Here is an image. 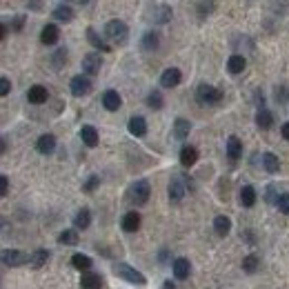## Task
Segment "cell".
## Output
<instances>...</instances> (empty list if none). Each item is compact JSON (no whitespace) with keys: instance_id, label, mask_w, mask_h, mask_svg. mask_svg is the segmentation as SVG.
I'll use <instances>...</instances> for the list:
<instances>
[{"instance_id":"obj_43","label":"cell","mask_w":289,"mask_h":289,"mask_svg":"<svg viewBox=\"0 0 289 289\" xmlns=\"http://www.w3.org/2000/svg\"><path fill=\"white\" fill-rule=\"evenodd\" d=\"M281 134H283V138L289 140V122H285V125L281 127Z\"/></svg>"},{"instance_id":"obj_18","label":"cell","mask_w":289,"mask_h":289,"mask_svg":"<svg viewBox=\"0 0 289 289\" xmlns=\"http://www.w3.org/2000/svg\"><path fill=\"white\" fill-rule=\"evenodd\" d=\"M198 160V149L192 145H185L181 149V165L183 167H192V165H196Z\"/></svg>"},{"instance_id":"obj_6","label":"cell","mask_w":289,"mask_h":289,"mask_svg":"<svg viewBox=\"0 0 289 289\" xmlns=\"http://www.w3.org/2000/svg\"><path fill=\"white\" fill-rule=\"evenodd\" d=\"M187 193V183H185L183 176H174L169 181V200L172 202H181Z\"/></svg>"},{"instance_id":"obj_11","label":"cell","mask_w":289,"mask_h":289,"mask_svg":"<svg viewBox=\"0 0 289 289\" xmlns=\"http://www.w3.org/2000/svg\"><path fill=\"white\" fill-rule=\"evenodd\" d=\"M27 98H29L31 105H42V102H47L49 94H47V87L34 85V87H29V92H27Z\"/></svg>"},{"instance_id":"obj_24","label":"cell","mask_w":289,"mask_h":289,"mask_svg":"<svg viewBox=\"0 0 289 289\" xmlns=\"http://www.w3.org/2000/svg\"><path fill=\"white\" fill-rule=\"evenodd\" d=\"M72 265L78 269V272H87V269H92L94 260L89 258V256H85V254H74L72 256Z\"/></svg>"},{"instance_id":"obj_44","label":"cell","mask_w":289,"mask_h":289,"mask_svg":"<svg viewBox=\"0 0 289 289\" xmlns=\"http://www.w3.org/2000/svg\"><path fill=\"white\" fill-rule=\"evenodd\" d=\"M29 7H34V11H40V0H29Z\"/></svg>"},{"instance_id":"obj_36","label":"cell","mask_w":289,"mask_h":289,"mask_svg":"<svg viewBox=\"0 0 289 289\" xmlns=\"http://www.w3.org/2000/svg\"><path fill=\"white\" fill-rule=\"evenodd\" d=\"M169 18H172V9H169L167 4H160V7H158V16H156L154 20L156 22H167Z\"/></svg>"},{"instance_id":"obj_25","label":"cell","mask_w":289,"mask_h":289,"mask_svg":"<svg viewBox=\"0 0 289 289\" xmlns=\"http://www.w3.org/2000/svg\"><path fill=\"white\" fill-rule=\"evenodd\" d=\"M263 167H265V172L276 174L281 169V160H278L276 154H263Z\"/></svg>"},{"instance_id":"obj_5","label":"cell","mask_w":289,"mask_h":289,"mask_svg":"<svg viewBox=\"0 0 289 289\" xmlns=\"http://www.w3.org/2000/svg\"><path fill=\"white\" fill-rule=\"evenodd\" d=\"M31 256H27L25 252H18V249H4L2 252V263L7 267H22V265L29 263Z\"/></svg>"},{"instance_id":"obj_22","label":"cell","mask_w":289,"mask_h":289,"mask_svg":"<svg viewBox=\"0 0 289 289\" xmlns=\"http://www.w3.org/2000/svg\"><path fill=\"white\" fill-rule=\"evenodd\" d=\"M240 205L243 207H254L256 205V189L252 185H245L243 189H240Z\"/></svg>"},{"instance_id":"obj_10","label":"cell","mask_w":289,"mask_h":289,"mask_svg":"<svg viewBox=\"0 0 289 289\" xmlns=\"http://www.w3.org/2000/svg\"><path fill=\"white\" fill-rule=\"evenodd\" d=\"M102 105H105L107 111H118L122 105V98L118 92H113V89H107L105 94H102Z\"/></svg>"},{"instance_id":"obj_42","label":"cell","mask_w":289,"mask_h":289,"mask_svg":"<svg viewBox=\"0 0 289 289\" xmlns=\"http://www.w3.org/2000/svg\"><path fill=\"white\" fill-rule=\"evenodd\" d=\"M22 25H25V18H22V16H18V18H13V22H11V27H13V31H20V29H22Z\"/></svg>"},{"instance_id":"obj_2","label":"cell","mask_w":289,"mask_h":289,"mask_svg":"<svg viewBox=\"0 0 289 289\" xmlns=\"http://www.w3.org/2000/svg\"><path fill=\"white\" fill-rule=\"evenodd\" d=\"M105 34L113 45H122V42H127L129 29H127V25L122 20H109L107 27H105Z\"/></svg>"},{"instance_id":"obj_15","label":"cell","mask_w":289,"mask_h":289,"mask_svg":"<svg viewBox=\"0 0 289 289\" xmlns=\"http://www.w3.org/2000/svg\"><path fill=\"white\" fill-rule=\"evenodd\" d=\"M100 287H102L100 274H94V272L83 274V278H80V289H100Z\"/></svg>"},{"instance_id":"obj_17","label":"cell","mask_w":289,"mask_h":289,"mask_svg":"<svg viewBox=\"0 0 289 289\" xmlns=\"http://www.w3.org/2000/svg\"><path fill=\"white\" fill-rule=\"evenodd\" d=\"M36 149L40 151V154H54V149H56V136L54 134H45V136H40L38 138V143H36Z\"/></svg>"},{"instance_id":"obj_4","label":"cell","mask_w":289,"mask_h":289,"mask_svg":"<svg viewBox=\"0 0 289 289\" xmlns=\"http://www.w3.org/2000/svg\"><path fill=\"white\" fill-rule=\"evenodd\" d=\"M149 193H151V187L147 181H136L134 185L129 187V200L134 205H145L149 200Z\"/></svg>"},{"instance_id":"obj_19","label":"cell","mask_w":289,"mask_h":289,"mask_svg":"<svg viewBox=\"0 0 289 289\" xmlns=\"http://www.w3.org/2000/svg\"><path fill=\"white\" fill-rule=\"evenodd\" d=\"M189 131H192V122H189V120H185V118H178V120L174 122V138L185 140L189 136Z\"/></svg>"},{"instance_id":"obj_30","label":"cell","mask_w":289,"mask_h":289,"mask_svg":"<svg viewBox=\"0 0 289 289\" xmlns=\"http://www.w3.org/2000/svg\"><path fill=\"white\" fill-rule=\"evenodd\" d=\"M214 229H216L218 236H227V234H229V229H231V220L227 216H216Z\"/></svg>"},{"instance_id":"obj_33","label":"cell","mask_w":289,"mask_h":289,"mask_svg":"<svg viewBox=\"0 0 289 289\" xmlns=\"http://www.w3.org/2000/svg\"><path fill=\"white\" fill-rule=\"evenodd\" d=\"M258 265H260V258L256 254H249V256H245V258H243V269L247 274H254L256 269H258Z\"/></svg>"},{"instance_id":"obj_40","label":"cell","mask_w":289,"mask_h":289,"mask_svg":"<svg viewBox=\"0 0 289 289\" xmlns=\"http://www.w3.org/2000/svg\"><path fill=\"white\" fill-rule=\"evenodd\" d=\"M98 183H100V178H98V176H92L87 183H85V187H83V189H85V192H94V189L98 187Z\"/></svg>"},{"instance_id":"obj_7","label":"cell","mask_w":289,"mask_h":289,"mask_svg":"<svg viewBox=\"0 0 289 289\" xmlns=\"http://www.w3.org/2000/svg\"><path fill=\"white\" fill-rule=\"evenodd\" d=\"M69 89H72L74 96H87L89 92H92V80H89V76H74L72 83H69Z\"/></svg>"},{"instance_id":"obj_16","label":"cell","mask_w":289,"mask_h":289,"mask_svg":"<svg viewBox=\"0 0 289 289\" xmlns=\"http://www.w3.org/2000/svg\"><path fill=\"white\" fill-rule=\"evenodd\" d=\"M127 127H129V134L136 136V138H143V136L147 134V120L143 116H134Z\"/></svg>"},{"instance_id":"obj_27","label":"cell","mask_w":289,"mask_h":289,"mask_svg":"<svg viewBox=\"0 0 289 289\" xmlns=\"http://www.w3.org/2000/svg\"><path fill=\"white\" fill-rule=\"evenodd\" d=\"M74 225H76V229H87V227L92 225V211L80 209L78 214L74 216Z\"/></svg>"},{"instance_id":"obj_12","label":"cell","mask_w":289,"mask_h":289,"mask_svg":"<svg viewBox=\"0 0 289 289\" xmlns=\"http://www.w3.org/2000/svg\"><path fill=\"white\" fill-rule=\"evenodd\" d=\"M120 225L127 234H134V231H138V227H140V214L138 211H127V214L122 216Z\"/></svg>"},{"instance_id":"obj_29","label":"cell","mask_w":289,"mask_h":289,"mask_svg":"<svg viewBox=\"0 0 289 289\" xmlns=\"http://www.w3.org/2000/svg\"><path fill=\"white\" fill-rule=\"evenodd\" d=\"M54 18L56 20H63V22L74 20V9L69 7V4H60V7L54 9Z\"/></svg>"},{"instance_id":"obj_26","label":"cell","mask_w":289,"mask_h":289,"mask_svg":"<svg viewBox=\"0 0 289 289\" xmlns=\"http://www.w3.org/2000/svg\"><path fill=\"white\" fill-rule=\"evenodd\" d=\"M227 69H229V74H243L245 72V58L238 54L229 56V60H227Z\"/></svg>"},{"instance_id":"obj_28","label":"cell","mask_w":289,"mask_h":289,"mask_svg":"<svg viewBox=\"0 0 289 289\" xmlns=\"http://www.w3.org/2000/svg\"><path fill=\"white\" fill-rule=\"evenodd\" d=\"M47 260H49V252H47V249H36L29 258V265L34 269H40L42 265H47Z\"/></svg>"},{"instance_id":"obj_35","label":"cell","mask_w":289,"mask_h":289,"mask_svg":"<svg viewBox=\"0 0 289 289\" xmlns=\"http://www.w3.org/2000/svg\"><path fill=\"white\" fill-rule=\"evenodd\" d=\"M147 105H149L151 109H163V105H165L163 94H160V92H151L149 96H147Z\"/></svg>"},{"instance_id":"obj_37","label":"cell","mask_w":289,"mask_h":289,"mask_svg":"<svg viewBox=\"0 0 289 289\" xmlns=\"http://www.w3.org/2000/svg\"><path fill=\"white\" fill-rule=\"evenodd\" d=\"M65 60H67V49H58V51L54 54V67H56V69H60V67H63Z\"/></svg>"},{"instance_id":"obj_14","label":"cell","mask_w":289,"mask_h":289,"mask_svg":"<svg viewBox=\"0 0 289 289\" xmlns=\"http://www.w3.org/2000/svg\"><path fill=\"white\" fill-rule=\"evenodd\" d=\"M172 269H174V276H176L178 281H185V278H189L192 265H189L187 258H176V260L172 263Z\"/></svg>"},{"instance_id":"obj_32","label":"cell","mask_w":289,"mask_h":289,"mask_svg":"<svg viewBox=\"0 0 289 289\" xmlns=\"http://www.w3.org/2000/svg\"><path fill=\"white\" fill-rule=\"evenodd\" d=\"M158 42H160V34H158V31H147L145 38H143V47H145L147 51L158 49Z\"/></svg>"},{"instance_id":"obj_41","label":"cell","mask_w":289,"mask_h":289,"mask_svg":"<svg viewBox=\"0 0 289 289\" xmlns=\"http://www.w3.org/2000/svg\"><path fill=\"white\" fill-rule=\"evenodd\" d=\"M7 189H9V178L0 176V196H7Z\"/></svg>"},{"instance_id":"obj_34","label":"cell","mask_w":289,"mask_h":289,"mask_svg":"<svg viewBox=\"0 0 289 289\" xmlns=\"http://www.w3.org/2000/svg\"><path fill=\"white\" fill-rule=\"evenodd\" d=\"M58 243H63V245H76V243H78V231H76V229H65L63 234L58 236Z\"/></svg>"},{"instance_id":"obj_38","label":"cell","mask_w":289,"mask_h":289,"mask_svg":"<svg viewBox=\"0 0 289 289\" xmlns=\"http://www.w3.org/2000/svg\"><path fill=\"white\" fill-rule=\"evenodd\" d=\"M276 207L283 211V214H289V193H283V196H278Z\"/></svg>"},{"instance_id":"obj_45","label":"cell","mask_w":289,"mask_h":289,"mask_svg":"<svg viewBox=\"0 0 289 289\" xmlns=\"http://www.w3.org/2000/svg\"><path fill=\"white\" fill-rule=\"evenodd\" d=\"M165 289H176V285L172 281H165Z\"/></svg>"},{"instance_id":"obj_39","label":"cell","mask_w":289,"mask_h":289,"mask_svg":"<svg viewBox=\"0 0 289 289\" xmlns=\"http://www.w3.org/2000/svg\"><path fill=\"white\" fill-rule=\"evenodd\" d=\"M11 92V83H9V78H0V96H7V94Z\"/></svg>"},{"instance_id":"obj_1","label":"cell","mask_w":289,"mask_h":289,"mask_svg":"<svg viewBox=\"0 0 289 289\" xmlns=\"http://www.w3.org/2000/svg\"><path fill=\"white\" fill-rule=\"evenodd\" d=\"M113 274H116L118 278H122V281L131 283V285H138V287H145L147 285V278L140 272H136V269L131 267V265H127V263L113 265Z\"/></svg>"},{"instance_id":"obj_9","label":"cell","mask_w":289,"mask_h":289,"mask_svg":"<svg viewBox=\"0 0 289 289\" xmlns=\"http://www.w3.org/2000/svg\"><path fill=\"white\" fill-rule=\"evenodd\" d=\"M100 65H102L100 54H87L83 58V72L87 76H96L98 72H100Z\"/></svg>"},{"instance_id":"obj_3","label":"cell","mask_w":289,"mask_h":289,"mask_svg":"<svg viewBox=\"0 0 289 289\" xmlns=\"http://www.w3.org/2000/svg\"><path fill=\"white\" fill-rule=\"evenodd\" d=\"M196 98L200 105H218L222 100V92L211 85H198L196 89Z\"/></svg>"},{"instance_id":"obj_20","label":"cell","mask_w":289,"mask_h":289,"mask_svg":"<svg viewBox=\"0 0 289 289\" xmlns=\"http://www.w3.org/2000/svg\"><path fill=\"white\" fill-rule=\"evenodd\" d=\"M80 138H83V143L87 145V147H96L98 145V131H96V127L85 125L83 129H80Z\"/></svg>"},{"instance_id":"obj_8","label":"cell","mask_w":289,"mask_h":289,"mask_svg":"<svg viewBox=\"0 0 289 289\" xmlns=\"http://www.w3.org/2000/svg\"><path fill=\"white\" fill-rule=\"evenodd\" d=\"M181 80H183V74H181V69H176V67L165 69L163 76H160V85H163V87H167V89L178 87V85H181Z\"/></svg>"},{"instance_id":"obj_23","label":"cell","mask_w":289,"mask_h":289,"mask_svg":"<svg viewBox=\"0 0 289 289\" xmlns=\"http://www.w3.org/2000/svg\"><path fill=\"white\" fill-rule=\"evenodd\" d=\"M256 125L260 127V129H269V127L274 125V116L269 109H258V113H256Z\"/></svg>"},{"instance_id":"obj_13","label":"cell","mask_w":289,"mask_h":289,"mask_svg":"<svg viewBox=\"0 0 289 289\" xmlns=\"http://www.w3.org/2000/svg\"><path fill=\"white\" fill-rule=\"evenodd\" d=\"M60 38V29L56 25H45L40 31V42L42 45H56Z\"/></svg>"},{"instance_id":"obj_31","label":"cell","mask_w":289,"mask_h":289,"mask_svg":"<svg viewBox=\"0 0 289 289\" xmlns=\"http://www.w3.org/2000/svg\"><path fill=\"white\" fill-rule=\"evenodd\" d=\"M87 40L92 42V45L96 47V49H102V51H109V49H111V47L105 45V40H102V38L96 34V29H94V27H89V29H87Z\"/></svg>"},{"instance_id":"obj_21","label":"cell","mask_w":289,"mask_h":289,"mask_svg":"<svg viewBox=\"0 0 289 289\" xmlns=\"http://www.w3.org/2000/svg\"><path fill=\"white\" fill-rule=\"evenodd\" d=\"M227 156H229L231 160H238L240 156H243V143H240L236 136H229V140H227Z\"/></svg>"}]
</instances>
